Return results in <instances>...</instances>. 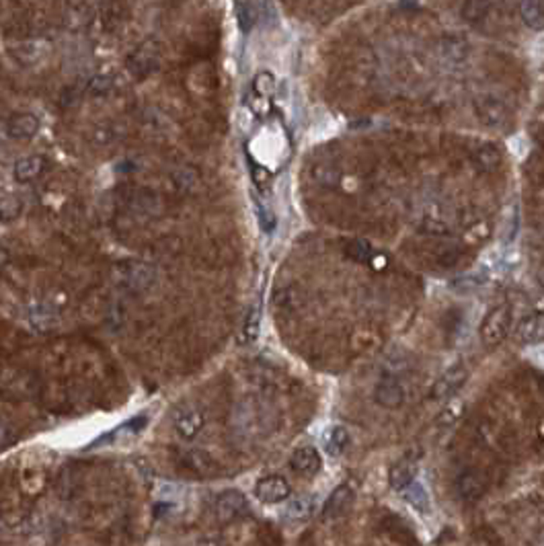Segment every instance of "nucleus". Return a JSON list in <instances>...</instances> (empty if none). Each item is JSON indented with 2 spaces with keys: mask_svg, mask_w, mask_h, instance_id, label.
Instances as JSON below:
<instances>
[{
  "mask_svg": "<svg viewBox=\"0 0 544 546\" xmlns=\"http://www.w3.org/2000/svg\"><path fill=\"white\" fill-rule=\"evenodd\" d=\"M509 327H511V308L508 304L495 306L481 325V341L487 347H497L509 335Z\"/></svg>",
  "mask_w": 544,
  "mask_h": 546,
  "instance_id": "nucleus-1",
  "label": "nucleus"
},
{
  "mask_svg": "<svg viewBox=\"0 0 544 546\" xmlns=\"http://www.w3.org/2000/svg\"><path fill=\"white\" fill-rule=\"evenodd\" d=\"M466 380H469V370L462 364H456V366L448 368L434 382V387L429 390V399H434V401H450L456 392L462 390V387L466 384Z\"/></svg>",
  "mask_w": 544,
  "mask_h": 546,
  "instance_id": "nucleus-2",
  "label": "nucleus"
},
{
  "mask_svg": "<svg viewBox=\"0 0 544 546\" xmlns=\"http://www.w3.org/2000/svg\"><path fill=\"white\" fill-rule=\"evenodd\" d=\"M204 425H206V417H204V413L197 406H183L175 415V419H173L175 434L185 441L195 440L202 434Z\"/></svg>",
  "mask_w": 544,
  "mask_h": 546,
  "instance_id": "nucleus-3",
  "label": "nucleus"
},
{
  "mask_svg": "<svg viewBox=\"0 0 544 546\" xmlns=\"http://www.w3.org/2000/svg\"><path fill=\"white\" fill-rule=\"evenodd\" d=\"M246 510H249L246 497L236 489H229V491L218 495V499H216V515L224 524H230V522L243 518Z\"/></svg>",
  "mask_w": 544,
  "mask_h": 546,
  "instance_id": "nucleus-4",
  "label": "nucleus"
},
{
  "mask_svg": "<svg viewBox=\"0 0 544 546\" xmlns=\"http://www.w3.org/2000/svg\"><path fill=\"white\" fill-rule=\"evenodd\" d=\"M158 66V48L157 43L146 41L140 48H136L134 53L127 58V70L132 72L136 78H144L150 72L157 70Z\"/></svg>",
  "mask_w": 544,
  "mask_h": 546,
  "instance_id": "nucleus-5",
  "label": "nucleus"
},
{
  "mask_svg": "<svg viewBox=\"0 0 544 546\" xmlns=\"http://www.w3.org/2000/svg\"><path fill=\"white\" fill-rule=\"evenodd\" d=\"M454 489H456V495L462 501L474 503L487 491V481H485V476L481 475V473H476V471H464V473H460L456 476Z\"/></svg>",
  "mask_w": 544,
  "mask_h": 546,
  "instance_id": "nucleus-6",
  "label": "nucleus"
},
{
  "mask_svg": "<svg viewBox=\"0 0 544 546\" xmlns=\"http://www.w3.org/2000/svg\"><path fill=\"white\" fill-rule=\"evenodd\" d=\"M255 495L263 503H280V501H286L292 495V487H290V483L283 476L269 475L257 483Z\"/></svg>",
  "mask_w": 544,
  "mask_h": 546,
  "instance_id": "nucleus-7",
  "label": "nucleus"
},
{
  "mask_svg": "<svg viewBox=\"0 0 544 546\" xmlns=\"http://www.w3.org/2000/svg\"><path fill=\"white\" fill-rule=\"evenodd\" d=\"M290 466L292 471L300 476H315L320 466H323V458L318 454V450L313 446H302L298 450H294V454L290 456Z\"/></svg>",
  "mask_w": 544,
  "mask_h": 546,
  "instance_id": "nucleus-8",
  "label": "nucleus"
},
{
  "mask_svg": "<svg viewBox=\"0 0 544 546\" xmlns=\"http://www.w3.org/2000/svg\"><path fill=\"white\" fill-rule=\"evenodd\" d=\"M353 499H355V491L351 489L350 485H339L333 493L329 495V499L325 501L323 518H325V520H337V518H341V515L351 508Z\"/></svg>",
  "mask_w": 544,
  "mask_h": 546,
  "instance_id": "nucleus-9",
  "label": "nucleus"
},
{
  "mask_svg": "<svg viewBox=\"0 0 544 546\" xmlns=\"http://www.w3.org/2000/svg\"><path fill=\"white\" fill-rule=\"evenodd\" d=\"M474 109H476L478 120L485 125H491V127L501 125L508 120V109L495 97H481V99H476Z\"/></svg>",
  "mask_w": 544,
  "mask_h": 546,
  "instance_id": "nucleus-10",
  "label": "nucleus"
},
{
  "mask_svg": "<svg viewBox=\"0 0 544 546\" xmlns=\"http://www.w3.org/2000/svg\"><path fill=\"white\" fill-rule=\"evenodd\" d=\"M374 399H376L378 405L385 406V409H399L404 401V390L399 384V380L387 376L378 382V387L374 390Z\"/></svg>",
  "mask_w": 544,
  "mask_h": 546,
  "instance_id": "nucleus-11",
  "label": "nucleus"
},
{
  "mask_svg": "<svg viewBox=\"0 0 544 546\" xmlns=\"http://www.w3.org/2000/svg\"><path fill=\"white\" fill-rule=\"evenodd\" d=\"M516 337L520 343H526V345H536V343H543L544 341V313L536 310L534 315L522 318L518 329H516Z\"/></svg>",
  "mask_w": 544,
  "mask_h": 546,
  "instance_id": "nucleus-12",
  "label": "nucleus"
},
{
  "mask_svg": "<svg viewBox=\"0 0 544 546\" xmlns=\"http://www.w3.org/2000/svg\"><path fill=\"white\" fill-rule=\"evenodd\" d=\"M417 476V462L411 456H403L399 458L388 471V483L392 489L403 491L407 485H411Z\"/></svg>",
  "mask_w": 544,
  "mask_h": 546,
  "instance_id": "nucleus-13",
  "label": "nucleus"
},
{
  "mask_svg": "<svg viewBox=\"0 0 544 546\" xmlns=\"http://www.w3.org/2000/svg\"><path fill=\"white\" fill-rule=\"evenodd\" d=\"M6 132H9L11 138L29 140L39 132V120L33 113H17L6 122Z\"/></svg>",
  "mask_w": 544,
  "mask_h": 546,
  "instance_id": "nucleus-14",
  "label": "nucleus"
},
{
  "mask_svg": "<svg viewBox=\"0 0 544 546\" xmlns=\"http://www.w3.org/2000/svg\"><path fill=\"white\" fill-rule=\"evenodd\" d=\"M473 164L483 173H493L501 164V152L493 144H483L474 150Z\"/></svg>",
  "mask_w": 544,
  "mask_h": 546,
  "instance_id": "nucleus-15",
  "label": "nucleus"
},
{
  "mask_svg": "<svg viewBox=\"0 0 544 546\" xmlns=\"http://www.w3.org/2000/svg\"><path fill=\"white\" fill-rule=\"evenodd\" d=\"M43 167H46V160L41 159V157H25V159H21L15 164V169H13V175L17 179L19 183H29V181H33L37 177L43 173Z\"/></svg>",
  "mask_w": 544,
  "mask_h": 546,
  "instance_id": "nucleus-16",
  "label": "nucleus"
},
{
  "mask_svg": "<svg viewBox=\"0 0 544 546\" xmlns=\"http://www.w3.org/2000/svg\"><path fill=\"white\" fill-rule=\"evenodd\" d=\"M350 446V434L343 425H333L325 434V450L331 456H341Z\"/></svg>",
  "mask_w": 544,
  "mask_h": 546,
  "instance_id": "nucleus-17",
  "label": "nucleus"
},
{
  "mask_svg": "<svg viewBox=\"0 0 544 546\" xmlns=\"http://www.w3.org/2000/svg\"><path fill=\"white\" fill-rule=\"evenodd\" d=\"M520 15L530 29H534V31L544 29V6L540 0H522Z\"/></svg>",
  "mask_w": 544,
  "mask_h": 546,
  "instance_id": "nucleus-18",
  "label": "nucleus"
},
{
  "mask_svg": "<svg viewBox=\"0 0 544 546\" xmlns=\"http://www.w3.org/2000/svg\"><path fill=\"white\" fill-rule=\"evenodd\" d=\"M313 511H315V501L310 497H298V499H292L288 503L286 513L294 522H304V520H308L313 515Z\"/></svg>",
  "mask_w": 544,
  "mask_h": 546,
  "instance_id": "nucleus-19",
  "label": "nucleus"
},
{
  "mask_svg": "<svg viewBox=\"0 0 544 546\" xmlns=\"http://www.w3.org/2000/svg\"><path fill=\"white\" fill-rule=\"evenodd\" d=\"M404 491V499H407V503L409 505H413L415 510H419V511H427V508H429V495H427V491L423 489V485H419V483H411V485H407L403 489Z\"/></svg>",
  "mask_w": 544,
  "mask_h": 546,
  "instance_id": "nucleus-20",
  "label": "nucleus"
},
{
  "mask_svg": "<svg viewBox=\"0 0 544 546\" xmlns=\"http://www.w3.org/2000/svg\"><path fill=\"white\" fill-rule=\"evenodd\" d=\"M444 53H446V58H450L452 62L464 60L466 53H469V43H466V39L460 36L446 37V39H444Z\"/></svg>",
  "mask_w": 544,
  "mask_h": 546,
  "instance_id": "nucleus-21",
  "label": "nucleus"
},
{
  "mask_svg": "<svg viewBox=\"0 0 544 546\" xmlns=\"http://www.w3.org/2000/svg\"><path fill=\"white\" fill-rule=\"evenodd\" d=\"M491 9V0H466L462 6V17L469 23H476L485 17Z\"/></svg>",
  "mask_w": 544,
  "mask_h": 546,
  "instance_id": "nucleus-22",
  "label": "nucleus"
},
{
  "mask_svg": "<svg viewBox=\"0 0 544 546\" xmlns=\"http://www.w3.org/2000/svg\"><path fill=\"white\" fill-rule=\"evenodd\" d=\"M179 460L183 462L185 468H192V471H197V473L210 468V456L206 452H202V450H187V452L181 454Z\"/></svg>",
  "mask_w": 544,
  "mask_h": 546,
  "instance_id": "nucleus-23",
  "label": "nucleus"
},
{
  "mask_svg": "<svg viewBox=\"0 0 544 546\" xmlns=\"http://www.w3.org/2000/svg\"><path fill=\"white\" fill-rule=\"evenodd\" d=\"M315 181L323 187H337L341 183V173L331 164H318L315 167Z\"/></svg>",
  "mask_w": 544,
  "mask_h": 546,
  "instance_id": "nucleus-24",
  "label": "nucleus"
},
{
  "mask_svg": "<svg viewBox=\"0 0 544 546\" xmlns=\"http://www.w3.org/2000/svg\"><path fill=\"white\" fill-rule=\"evenodd\" d=\"M259 317H261L259 306H253L251 313L246 315L245 325H243V341L245 343H253L259 335Z\"/></svg>",
  "mask_w": 544,
  "mask_h": 546,
  "instance_id": "nucleus-25",
  "label": "nucleus"
},
{
  "mask_svg": "<svg viewBox=\"0 0 544 546\" xmlns=\"http://www.w3.org/2000/svg\"><path fill=\"white\" fill-rule=\"evenodd\" d=\"M345 255L353 261H357V263H366L372 257V247L366 241H351L345 245Z\"/></svg>",
  "mask_w": 544,
  "mask_h": 546,
  "instance_id": "nucleus-26",
  "label": "nucleus"
},
{
  "mask_svg": "<svg viewBox=\"0 0 544 546\" xmlns=\"http://www.w3.org/2000/svg\"><path fill=\"white\" fill-rule=\"evenodd\" d=\"M21 210H23V201H21V197L11 195V197H4V199L0 201V218H2L4 222H11V220L19 218Z\"/></svg>",
  "mask_w": 544,
  "mask_h": 546,
  "instance_id": "nucleus-27",
  "label": "nucleus"
},
{
  "mask_svg": "<svg viewBox=\"0 0 544 546\" xmlns=\"http://www.w3.org/2000/svg\"><path fill=\"white\" fill-rule=\"evenodd\" d=\"M253 87H255V93H257L259 97H271L273 90H276V78H273L269 72H261V74L255 76Z\"/></svg>",
  "mask_w": 544,
  "mask_h": 546,
  "instance_id": "nucleus-28",
  "label": "nucleus"
},
{
  "mask_svg": "<svg viewBox=\"0 0 544 546\" xmlns=\"http://www.w3.org/2000/svg\"><path fill=\"white\" fill-rule=\"evenodd\" d=\"M113 88V80H111V76H105V74H99V76H95L90 83H88V95H93V97H103L107 95L109 90Z\"/></svg>",
  "mask_w": 544,
  "mask_h": 546,
  "instance_id": "nucleus-29",
  "label": "nucleus"
},
{
  "mask_svg": "<svg viewBox=\"0 0 544 546\" xmlns=\"http://www.w3.org/2000/svg\"><path fill=\"white\" fill-rule=\"evenodd\" d=\"M236 13H239V23H241V29L243 31H251V27L255 25V11H253V6L249 4V2H239V6H236Z\"/></svg>",
  "mask_w": 544,
  "mask_h": 546,
  "instance_id": "nucleus-30",
  "label": "nucleus"
},
{
  "mask_svg": "<svg viewBox=\"0 0 544 546\" xmlns=\"http://www.w3.org/2000/svg\"><path fill=\"white\" fill-rule=\"evenodd\" d=\"M251 175H253V181H255V185H257L259 189H265V187L269 185V181H271V173H269L265 167H259V164H253Z\"/></svg>",
  "mask_w": 544,
  "mask_h": 546,
  "instance_id": "nucleus-31",
  "label": "nucleus"
},
{
  "mask_svg": "<svg viewBox=\"0 0 544 546\" xmlns=\"http://www.w3.org/2000/svg\"><path fill=\"white\" fill-rule=\"evenodd\" d=\"M257 211H259V222H261L263 230L271 232L273 226H276V216L271 214V210H267L263 206H257Z\"/></svg>",
  "mask_w": 544,
  "mask_h": 546,
  "instance_id": "nucleus-32",
  "label": "nucleus"
},
{
  "mask_svg": "<svg viewBox=\"0 0 544 546\" xmlns=\"http://www.w3.org/2000/svg\"><path fill=\"white\" fill-rule=\"evenodd\" d=\"M13 441V429L4 421H0V448L9 446Z\"/></svg>",
  "mask_w": 544,
  "mask_h": 546,
  "instance_id": "nucleus-33",
  "label": "nucleus"
},
{
  "mask_svg": "<svg viewBox=\"0 0 544 546\" xmlns=\"http://www.w3.org/2000/svg\"><path fill=\"white\" fill-rule=\"evenodd\" d=\"M415 2H417V0H403L404 6H413V4H415Z\"/></svg>",
  "mask_w": 544,
  "mask_h": 546,
  "instance_id": "nucleus-34",
  "label": "nucleus"
},
{
  "mask_svg": "<svg viewBox=\"0 0 544 546\" xmlns=\"http://www.w3.org/2000/svg\"><path fill=\"white\" fill-rule=\"evenodd\" d=\"M538 310H540V313H544V300H540V304H538Z\"/></svg>",
  "mask_w": 544,
  "mask_h": 546,
  "instance_id": "nucleus-35",
  "label": "nucleus"
}]
</instances>
